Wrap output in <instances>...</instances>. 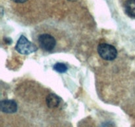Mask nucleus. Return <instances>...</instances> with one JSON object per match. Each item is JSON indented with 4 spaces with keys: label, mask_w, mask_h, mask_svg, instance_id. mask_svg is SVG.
I'll list each match as a JSON object with an SVG mask.
<instances>
[{
    "label": "nucleus",
    "mask_w": 135,
    "mask_h": 127,
    "mask_svg": "<svg viewBox=\"0 0 135 127\" xmlns=\"http://www.w3.org/2000/svg\"><path fill=\"white\" fill-rule=\"evenodd\" d=\"M69 1H79V0H69Z\"/></svg>",
    "instance_id": "11"
},
{
    "label": "nucleus",
    "mask_w": 135,
    "mask_h": 127,
    "mask_svg": "<svg viewBox=\"0 0 135 127\" xmlns=\"http://www.w3.org/2000/svg\"><path fill=\"white\" fill-rule=\"evenodd\" d=\"M15 50L20 54L27 55L37 51L38 47L34 43L30 42L25 36L21 35L17 41Z\"/></svg>",
    "instance_id": "2"
},
{
    "label": "nucleus",
    "mask_w": 135,
    "mask_h": 127,
    "mask_svg": "<svg viewBox=\"0 0 135 127\" xmlns=\"http://www.w3.org/2000/svg\"><path fill=\"white\" fill-rule=\"evenodd\" d=\"M1 127H29L25 119L18 116L5 115L1 118Z\"/></svg>",
    "instance_id": "4"
},
{
    "label": "nucleus",
    "mask_w": 135,
    "mask_h": 127,
    "mask_svg": "<svg viewBox=\"0 0 135 127\" xmlns=\"http://www.w3.org/2000/svg\"><path fill=\"white\" fill-rule=\"evenodd\" d=\"M11 2L15 4H17V5H21V4H24L25 3L28 2L29 0H10Z\"/></svg>",
    "instance_id": "10"
},
{
    "label": "nucleus",
    "mask_w": 135,
    "mask_h": 127,
    "mask_svg": "<svg viewBox=\"0 0 135 127\" xmlns=\"http://www.w3.org/2000/svg\"><path fill=\"white\" fill-rule=\"evenodd\" d=\"M0 107H1V112L5 114L15 113L18 109L17 102L10 99H4L1 101Z\"/></svg>",
    "instance_id": "5"
},
{
    "label": "nucleus",
    "mask_w": 135,
    "mask_h": 127,
    "mask_svg": "<svg viewBox=\"0 0 135 127\" xmlns=\"http://www.w3.org/2000/svg\"><path fill=\"white\" fill-rule=\"evenodd\" d=\"M98 52L102 58L105 60H113L117 58V50L112 45L106 43L100 44L98 47Z\"/></svg>",
    "instance_id": "3"
},
{
    "label": "nucleus",
    "mask_w": 135,
    "mask_h": 127,
    "mask_svg": "<svg viewBox=\"0 0 135 127\" xmlns=\"http://www.w3.org/2000/svg\"><path fill=\"white\" fill-rule=\"evenodd\" d=\"M127 15L132 18H135V0H127L125 4Z\"/></svg>",
    "instance_id": "7"
},
{
    "label": "nucleus",
    "mask_w": 135,
    "mask_h": 127,
    "mask_svg": "<svg viewBox=\"0 0 135 127\" xmlns=\"http://www.w3.org/2000/svg\"><path fill=\"white\" fill-rule=\"evenodd\" d=\"M60 37L55 32L51 30L43 29L37 32L35 40L38 46L44 51L47 52H55L60 48Z\"/></svg>",
    "instance_id": "1"
},
{
    "label": "nucleus",
    "mask_w": 135,
    "mask_h": 127,
    "mask_svg": "<svg viewBox=\"0 0 135 127\" xmlns=\"http://www.w3.org/2000/svg\"><path fill=\"white\" fill-rule=\"evenodd\" d=\"M61 99L57 95L54 93H50L46 98V103L47 107L51 109L57 108L60 105Z\"/></svg>",
    "instance_id": "6"
},
{
    "label": "nucleus",
    "mask_w": 135,
    "mask_h": 127,
    "mask_svg": "<svg viewBox=\"0 0 135 127\" xmlns=\"http://www.w3.org/2000/svg\"><path fill=\"white\" fill-rule=\"evenodd\" d=\"M54 69L59 73H65L67 70V66L63 63H56L54 66Z\"/></svg>",
    "instance_id": "8"
},
{
    "label": "nucleus",
    "mask_w": 135,
    "mask_h": 127,
    "mask_svg": "<svg viewBox=\"0 0 135 127\" xmlns=\"http://www.w3.org/2000/svg\"><path fill=\"white\" fill-rule=\"evenodd\" d=\"M47 127H72L71 124H68V123H56V124H53Z\"/></svg>",
    "instance_id": "9"
}]
</instances>
